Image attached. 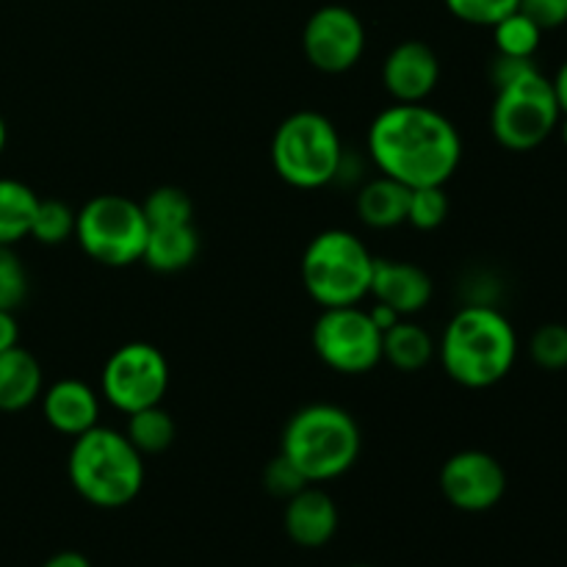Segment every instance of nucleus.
Returning <instances> with one entry per match:
<instances>
[{"label":"nucleus","mask_w":567,"mask_h":567,"mask_svg":"<svg viewBox=\"0 0 567 567\" xmlns=\"http://www.w3.org/2000/svg\"><path fill=\"white\" fill-rule=\"evenodd\" d=\"M377 169L408 188L443 186L463 161V142L452 122L421 103L382 111L369 131Z\"/></svg>","instance_id":"nucleus-1"},{"label":"nucleus","mask_w":567,"mask_h":567,"mask_svg":"<svg viewBox=\"0 0 567 567\" xmlns=\"http://www.w3.org/2000/svg\"><path fill=\"white\" fill-rule=\"evenodd\" d=\"M518 338L513 324L487 305H468L449 321L441 338L443 371L463 388H491L513 371Z\"/></svg>","instance_id":"nucleus-2"},{"label":"nucleus","mask_w":567,"mask_h":567,"mask_svg":"<svg viewBox=\"0 0 567 567\" xmlns=\"http://www.w3.org/2000/svg\"><path fill=\"white\" fill-rule=\"evenodd\" d=\"M66 474L83 502L100 509H120L142 493L144 460L125 432L92 426L72 443Z\"/></svg>","instance_id":"nucleus-3"},{"label":"nucleus","mask_w":567,"mask_h":567,"mask_svg":"<svg viewBox=\"0 0 567 567\" xmlns=\"http://www.w3.org/2000/svg\"><path fill=\"white\" fill-rule=\"evenodd\" d=\"M280 452L310 482L338 480L360 454V430L352 415L336 404H308L288 419Z\"/></svg>","instance_id":"nucleus-4"},{"label":"nucleus","mask_w":567,"mask_h":567,"mask_svg":"<svg viewBox=\"0 0 567 567\" xmlns=\"http://www.w3.org/2000/svg\"><path fill=\"white\" fill-rule=\"evenodd\" d=\"M374 258L349 230H324L302 255L305 291L321 308L360 305L371 291Z\"/></svg>","instance_id":"nucleus-5"},{"label":"nucleus","mask_w":567,"mask_h":567,"mask_svg":"<svg viewBox=\"0 0 567 567\" xmlns=\"http://www.w3.org/2000/svg\"><path fill=\"white\" fill-rule=\"evenodd\" d=\"M341 136L319 111H297L277 125L271 138V166L288 186L305 192L327 186L341 172Z\"/></svg>","instance_id":"nucleus-6"},{"label":"nucleus","mask_w":567,"mask_h":567,"mask_svg":"<svg viewBox=\"0 0 567 567\" xmlns=\"http://www.w3.org/2000/svg\"><path fill=\"white\" fill-rule=\"evenodd\" d=\"M147 233L142 205L122 194H100L78 210V244L94 264L109 269H125L142 260Z\"/></svg>","instance_id":"nucleus-7"},{"label":"nucleus","mask_w":567,"mask_h":567,"mask_svg":"<svg viewBox=\"0 0 567 567\" xmlns=\"http://www.w3.org/2000/svg\"><path fill=\"white\" fill-rule=\"evenodd\" d=\"M557 94L540 70L526 72L509 86L498 89L491 114V131L502 147L513 153L537 150L559 125Z\"/></svg>","instance_id":"nucleus-8"},{"label":"nucleus","mask_w":567,"mask_h":567,"mask_svg":"<svg viewBox=\"0 0 567 567\" xmlns=\"http://www.w3.org/2000/svg\"><path fill=\"white\" fill-rule=\"evenodd\" d=\"M313 349L338 374H369L382 360V330L358 305L324 308L313 324Z\"/></svg>","instance_id":"nucleus-9"},{"label":"nucleus","mask_w":567,"mask_h":567,"mask_svg":"<svg viewBox=\"0 0 567 567\" xmlns=\"http://www.w3.org/2000/svg\"><path fill=\"white\" fill-rule=\"evenodd\" d=\"M100 385H103V396L120 413L131 415L136 410L161 404L169 388V363L153 343H125L105 360Z\"/></svg>","instance_id":"nucleus-10"},{"label":"nucleus","mask_w":567,"mask_h":567,"mask_svg":"<svg viewBox=\"0 0 567 567\" xmlns=\"http://www.w3.org/2000/svg\"><path fill=\"white\" fill-rule=\"evenodd\" d=\"M365 48V28L347 6H321L308 17L302 31V50L310 66L327 75L352 70Z\"/></svg>","instance_id":"nucleus-11"},{"label":"nucleus","mask_w":567,"mask_h":567,"mask_svg":"<svg viewBox=\"0 0 567 567\" xmlns=\"http://www.w3.org/2000/svg\"><path fill=\"white\" fill-rule=\"evenodd\" d=\"M441 493L454 509L487 513L507 493V471L493 454L465 449L452 454L441 468Z\"/></svg>","instance_id":"nucleus-12"},{"label":"nucleus","mask_w":567,"mask_h":567,"mask_svg":"<svg viewBox=\"0 0 567 567\" xmlns=\"http://www.w3.org/2000/svg\"><path fill=\"white\" fill-rule=\"evenodd\" d=\"M441 81V61L430 44L419 39L396 44L382 64V83L396 103H421Z\"/></svg>","instance_id":"nucleus-13"},{"label":"nucleus","mask_w":567,"mask_h":567,"mask_svg":"<svg viewBox=\"0 0 567 567\" xmlns=\"http://www.w3.org/2000/svg\"><path fill=\"white\" fill-rule=\"evenodd\" d=\"M371 297L388 305L399 316H413L424 310L432 299V280L421 266L404 260L374 258L371 275Z\"/></svg>","instance_id":"nucleus-14"},{"label":"nucleus","mask_w":567,"mask_h":567,"mask_svg":"<svg viewBox=\"0 0 567 567\" xmlns=\"http://www.w3.org/2000/svg\"><path fill=\"white\" fill-rule=\"evenodd\" d=\"M288 537L302 548H321L336 537L338 532V507L319 487H302L297 496L286 502L282 515Z\"/></svg>","instance_id":"nucleus-15"},{"label":"nucleus","mask_w":567,"mask_h":567,"mask_svg":"<svg viewBox=\"0 0 567 567\" xmlns=\"http://www.w3.org/2000/svg\"><path fill=\"white\" fill-rule=\"evenodd\" d=\"M44 421L61 435L78 437L97 426V393L81 380H61L50 385L42 396Z\"/></svg>","instance_id":"nucleus-16"},{"label":"nucleus","mask_w":567,"mask_h":567,"mask_svg":"<svg viewBox=\"0 0 567 567\" xmlns=\"http://www.w3.org/2000/svg\"><path fill=\"white\" fill-rule=\"evenodd\" d=\"M42 365L20 343L0 352V413H20L42 396Z\"/></svg>","instance_id":"nucleus-17"},{"label":"nucleus","mask_w":567,"mask_h":567,"mask_svg":"<svg viewBox=\"0 0 567 567\" xmlns=\"http://www.w3.org/2000/svg\"><path fill=\"white\" fill-rule=\"evenodd\" d=\"M199 252L197 227L192 225H166L150 227L147 244H144L142 260L158 275H175L188 269Z\"/></svg>","instance_id":"nucleus-18"},{"label":"nucleus","mask_w":567,"mask_h":567,"mask_svg":"<svg viewBox=\"0 0 567 567\" xmlns=\"http://www.w3.org/2000/svg\"><path fill=\"white\" fill-rule=\"evenodd\" d=\"M413 188L391 181V177H377L365 183L358 194V216L374 230H388L408 221V205Z\"/></svg>","instance_id":"nucleus-19"},{"label":"nucleus","mask_w":567,"mask_h":567,"mask_svg":"<svg viewBox=\"0 0 567 567\" xmlns=\"http://www.w3.org/2000/svg\"><path fill=\"white\" fill-rule=\"evenodd\" d=\"M432 354H435L432 336L413 321H396L382 332V360H388L402 374H415V371L426 369Z\"/></svg>","instance_id":"nucleus-20"},{"label":"nucleus","mask_w":567,"mask_h":567,"mask_svg":"<svg viewBox=\"0 0 567 567\" xmlns=\"http://www.w3.org/2000/svg\"><path fill=\"white\" fill-rule=\"evenodd\" d=\"M39 197L25 183L0 177V247H14L31 233Z\"/></svg>","instance_id":"nucleus-21"},{"label":"nucleus","mask_w":567,"mask_h":567,"mask_svg":"<svg viewBox=\"0 0 567 567\" xmlns=\"http://www.w3.org/2000/svg\"><path fill=\"white\" fill-rule=\"evenodd\" d=\"M175 421L166 413L161 404H153V408L136 410V413L127 415V430L125 437L133 443L138 454H161L175 443Z\"/></svg>","instance_id":"nucleus-22"},{"label":"nucleus","mask_w":567,"mask_h":567,"mask_svg":"<svg viewBox=\"0 0 567 567\" xmlns=\"http://www.w3.org/2000/svg\"><path fill=\"white\" fill-rule=\"evenodd\" d=\"M142 214L150 227L166 225H192L194 221V203L183 188L177 186H158L144 197Z\"/></svg>","instance_id":"nucleus-23"},{"label":"nucleus","mask_w":567,"mask_h":567,"mask_svg":"<svg viewBox=\"0 0 567 567\" xmlns=\"http://www.w3.org/2000/svg\"><path fill=\"white\" fill-rule=\"evenodd\" d=\"M75 210L61 199H39L28 236L37 238L44 247H59L66 238L75 236Z\"/></svg>","instance_id":"nucleus-24"},{"label":"nucleus","mask_w":567,"mask_h":567,"mask_svg":"<svg viewBox=\"0 0 567 567\" xmlns=\"http://www.w3.org/2000/svg\"><path fill=\"white\" fill-rule=\"evenodd\" d=\"M493 37H496V50L504 55H520V59H535L537 48H540L543 31L520 11H513L504 17L502 22L493 25Z\"/></svg>","instance_id":"nucleus-25"},{"label":"nucleus","mask_w":567,"mask_h":567,"mask_svg":"<svg viewBox=\"0 0 567 567\" xmlns=\"http://www.w3.org/2000/svg\"><path fill=\"white\" fill-rule=\"evenodd\" d=\"M449 216V197L443 186H424L410 192L408 221L415 230H437Z\"/></svg>","instance_id":"nucleus-26"},{"label":"nucleus","mask_w":567,"mask_h":567,"mask_svg":"<svg viewBox=\"0 0 567 567\" xmlns=\"http://www.w3.org/2000/svg\"><path fill=\"white\" fill-rule=\"evenodd\" d=\"M529 354L540 369L546 371H565L567 369V324L551 321L543 324L532 336Z\"/></svg>","instance_id":"nucleus-27"},{"label":"nucleus","mask_w":567,"mask_h":567,"mask_svg":"<svg viewBox=\"0 0 567 567\" xmlns=\"http://www.w3.org/2000/svg\"><path fill=\"white\" fill-rule=\"evenodd\" d=\"M28 299V271L11 247H0V310L14 313Z\"/></svg>","instance_id":"nucleus-28"},{"label":"nucleus","mask_w":567,"mask_h":567,"mask_svg":"<svg viewBox=\"0 0 567 567\" xmlns=\"http://www.w3.org/2000/svg\"><path fill=\"white\" fill-rule=\"evenodd\" d=\"M518 3L520 0H446V9L468 25L493 28L504 17L518 11Z\"/></svg>","instance_id":"nucleus-29"},{"label":"nucleus","mask_w":567,"mask_h":567,"mask_svg":"<svg viewBox=\"0 0 567 567\" xmlns=\"http://www.w3.org/2000/svg\"><path fill=\"white\" fill-rule=\"evenodd\" d=\"M264 485H266V491L271 493V496L275 498H291V496H297L299 491H302V487H308L310 482L305 480L302 474H299V468L297 465L291 463V460L286 457V454H277L275 460H271L269 465H266V471H264Z\"/></svg>","instance_id":"nucleus-30"},{"label":"nucleus","mask_w":567,"mask_h":567,"mask_svg":"<svg viewBox=\"0 0 567 567\" xmlns=\"http://www.w3.org/2000/svg\"><path fill=\"white\" fill-rule=\"evenodd\" d=\"M518 11L529 17L540 31H554L567 22V0H520Z\"/></svg>","instance_id":"nucleus-31"},{"label":"nucleus","mask_w":567,"mask_h":567,"mask_svg":"<svg viewBox=\"0 0 567 567\" xmlns=\"http://www.w3.org/2000/svg\"><path fill=\"white\" fill-rule=\"evenodd\" d=\"M532 70H537L535 59H520V55L496 53V59H493V64H491V81L498 92V89L509 86V83H515L518 78H524L526 72H532Z\"/></svg>","instance_id":"nucleus-32"},{"label":"nucleus","mask_w":567,"mask_h":567,"mask_svg":"<svg viewBox=\"0 0 567 567\" xmlns=\"http://www.w3.org/2000/svg\"><path fill=\"white\" fill-rule=\"evenodd\" d=\"M17 343H20V327H17L14 313L0 310V352L17 347Z\"/></svg>","instance_id":"nucleus-33"},{"label":"nucleus","mask_w":567,"mask_h":567,"mask_svg":"<svg viewBox=\"0 0 567 567\" xmlns=\"http://www.w3.org/2000/svg\"><path fill=\"white\" fill-rule=\"evenodd\" d=\"M42 567H92V563L78 551H61L53 554Z\"/></svg>","instance_id":"nucleus-34"},{"label":"nucleus","mask_w":567,"mask_h":567,"mask_svg":"<svg viewBox=\"0 0 567 567\" xmlns=\"http://www.w3.org/2000/svg\"><path fill=\"white\" fill-rule=\"evenodd\" d=\"M551 86H554V94H557L559 111L567 116V61L559 66V72H557V78L551 81Z\"/></svg>","instance_id":"nucleus-35"},{"label":"nucleus","mask_w":567,"mask_h":567,"mask_svg":"<svg viewBox=\"0 0 567 567\" xmlns=\"http://www.w3.org/2000/svg\"><path fill=\"white\" fill-rule=\"evenodd\" d=\"M6 138H9V133H6V120L0 116V155H3L6 150Z\"/></svg>","instance_id":"nucleus-36"},{"label":"nucleus","mask_w":567,"mask_h":567,"mask_svg":"<svg viewBox=\"0 0 567 567\" xmlns=\"http://www.w3.org/2000/svg\"><path fill=\"white\" fill-rule=\"evenodd\" d=\"M563 142H565V147H567V116H565V122H563Z\"/></svg>","instance_id":"nucleus-37"},{"label":"nucleus","mask_w":567,"mask_h":567,"mask_svg":"<svg viewBox=\"0 0 567 567\" xmlns=\"http://www.w3.org/2000/svg\"><path fill=\"white\" fill-rule=\"evenodd\" d=\"M352 567H374V565H352Z\"/></svg>","instance_id":"nucleus-38"}]
</instances>
